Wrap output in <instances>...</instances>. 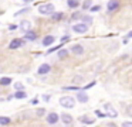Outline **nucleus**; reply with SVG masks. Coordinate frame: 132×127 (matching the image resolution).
<instances>
[{
    "mask_svg": "<svg viewBox=\"0 0 132 127\" xmlns=\"http://www.w3.org/2000/svg\"><path fill=\"white\" fill-rule=\"evenodd\" d=\"M80 121L87 126V124H94L95 120H94L92 117H89V116H81V117H80Z\"/></svg>",
    "mask_w": 132,
    "mask_h": 127,
    "instance_id": "nucleus-18",
    "label": "nucleus"
},
{
    "mask_svg": "<svg viewBox=\"0 0 132 127\" xmlns=\"http://www.w3.org/2000/svg\"><path fill=\"white\" fill-rule=\"evenodd\" d=\"M88 11H91V13H98V11H101V6H100V4L91 6V7L88 8Z\"/></svg>",
    "mask_w": 132,
    "mask_h": 127,
    "instance_id": "nucleus-27",
    "label": "nucleus"
},
{
    "mask_svg": "<svg viewBox=\"0 0 132 127\" xmlns=\"http://www.w3.org/2000/svg\"><path fill=\"white\" fill-rule=\"evenodd\" d=\"M50 71H51V65L50 64H41L40 66H38V69H37V73L38 75H46V73H48Z\"/></svg>",
    "mask_w": 132,
    "mask_h": 127,
    "instance_id": "nucleus-10",
    "label": "nucleus"
},
{
    "mask_svg": "<svg viewBox=\"0 0 132 127\" xmlns=\"http://www.w3.org/2000/svg\"><path fill=\"white\" fill-rule=\"evenodd\" d=\"M78 89H81L80 85H72V86H64L63 87V90H78Z\"/></svg>",
    "mask_w": 132,
    "mask_h": 127,
    "instance_id": "nucleus-28",
    "label": "nucleus"
},
{
    "mask_svg": "<svg viewBox=\"0 0 132 127\" xmlns=\"http://www.w3.org/2000/svg\"><path fill=\"white\" fill-rule=\"evenodd\" d=\"M55 11V7L53 3H44V4H40L38 6V13L41 16H50Z\"/></svg>",
    "mask_w": 132,
    "mask_h": 127,
    "instance_id": "nucleus-1",
    "label": "nucleus"
},
{
    "mask_svg": "<svg viewBox=\"0 0 132 127\" xmlns=\"http://www.w3.org/2000/svg\"><path fill=\"white\" fill-rule=\"evenodd\" d=\"M75 97H77V102H80V103H87V102L89 100L87 92H85V90H82V89H78V90H77V93H75Z\"/></svg>",
    "mask_w": 132,
    "mask_h": 127,
    "instance_id": "nucleus-6",
    "label": "nucleus"
},
{
    "mask_svg": "<svg viewBox=\"0 0 132 127\" xmlns=\"http://www.w3.org/2000/svg\"><path fill=\"white\" fill-rule=\"evenodd\" d=\"M108 127H117V126H115V123H108Z\"/></svg>",
    "mask_w": 132,
    "mask_h": 127,
    "instance_id": "nucleus-41",
    "label": "nucleus"
},
{
    "mask_svg": "<svg viewBox=\"0 0 132 127\" xmlns=\"http://www.w3.org/2000/svg\"><path fill=\"white\" fill-rule=\"evenodd\" d=\"M41 99H43L44 102H48L50 99H51V96H50V95H43V96H41Z\"/></svg>",
    "mask_w": 132,
    "mask_h": 127,
    "instance_id": "nucleus-35",
    "label": "nucleus"
},
{
    "mask_svg": "<svg viewBox=\"0 0 132 127\" xmlns=\"http://www.w3.org/2000/svg\"><path fill=\"white\" fill-rule=\"evenodd\" d=\"M81 16H82V13H81V11H74V13L71 14V21L72 23H77L78 20H81Z\"/></svg>",
    "mask_w": 132,
    "mask_h": 127,
    "instance_id": "nucleus-23",
    "label": "nucleus"
},
{
    "mask_svg": "<svg viewBox=\"0 0 132 127\" xmlns=\"http://www.w3.org/2000/svg\"><path fill=\"white\" fill-rule=\"evenodd\" d=\"M0 102H3V99H2V97H0Z\"/></svg>",
    "mask_w": 132,
    "mask_h": 127,
    "instance_id": "nucleus-42",
    "label": "nucleus"
},
{
    "mask_svg": "<svg viewBox=\"0 0 132 127\" xmlns=\"http://www.w3.org/2000/svg\"><path fill=\"white\" fill-rule=\"evenodd\" d=\"M131 37H132V31H129V33H128V34H126V37H125V40H129V38H131Z\"/></svg>",
    "mask_w": 132,
    "mask_h": 127,
    "instance_id": "nucleus-39",
    "label": "nucleus"
},
{
    "mask_svg": "<svg viewBox=\"0 0 132 127\" xmlns=\"http://www.w3.org/2000/svg\"><path fill=\"white\" fill-rule=\"evenodd\" d=\"M14 89L16 90H24V85L21 82H16L14 83Z\"/></svg>",
    "mask_w": 132,
    "mask_h": 127,
    "instance_id": "nucleus-30",
    "label": "nucleus"
},
{
    "mask_svg": "<svg viewBox=\"0 0 132 127\" xmlns=\"http://www.w3.org/2000/svg\"><path fill=\"white\" fill-rule=\"evenodd\" d=\"M23 38L26 40V41H36V40H37V34H36V31L29 30V31H26V33H24Z\"/></svg>",
    "mask_w": 132,
    "mask_h": 127,
    "instance_id": "nucleus-15",
    "label": "nucleus"
},
{
    "mask_svg": "<svg viewBox=\"0 0 132 127\" xmlns=\"http://www.w3.org/2000/svg\"><path fill=\"white\" fill-rule=\"evenodd\" d=\"M36 114L40 116V117H43V116L46 114V109H44V107H41V109H37V110H36Z\"/></svg>",
    "mask_w": 132,
    "mask_h": 127,
    "instance_id": "nucleus-31",
    "label": "nucleus"
},
{
    "mask_svg": "<svg viewBox=\"0 0 132 127\" xmlns=\"http://www.w3.org/2000/svg\"><path fill=\"white\" fill-rule=\"evenodd\" d=\"M58 120H60V117H58V114L55 112H51L47 114V123L48 124H57Z\"/></svg>",
    "mask_w": 132,
    "mask_h": 127,
    "instance_id": "nucleus-11",
    "label": "nucleus"
},
{
    "mask_svg": "<svg viewBox=\"0 0 132 127\" xmlns=\"http://www.w3.org/2000/svg\"><path fill=\"white\" fill-rule=\"evenodd\" d=\"M122 127H132V121H125V123H122Z\"/></svg>",
    "mask_w": 132,
    "mask_h": 127,
    "instance_id": "nucleus-37",
    "label": "nucleus"
},
{
    "mask_svg": "<svg viewBox=\"0 0 132 127\" xmlns=\"http://www.w3.org/2000/svg\"><path fill=\"white\" fill-rule=\"evenodd\" d=\"M119 6H121L119 0H109L106 3V10H108V13H112V11H117L119 8Z\"/></svg>",
    "mask_w": 132,
    "mask_h": 127,
    "instance_id": "nucleus-7",
    "label": "nucleus"
},
{
    "mask_svg": "<svg viewBox=\"0 0 132 127\" xmlns=\"http://www.w3.org/2000/svg\"><path fill=\"white\" fill-rule=\"evenodd\" d=\"M50 16H51V20H53V21H55V23H58V21H61V20L65 18L64 11H54V13L50 14Z\"/></svg>",
    "mask_w": 132,
    "mask_h": 127,
    "instance_id": "nucleus-12",
    "label": "nucleus"
},
{
    "mask_svg": "<svg viewBox=\"0 0 132 127\" xmlns=\"http://www.w3.org/2000/svg\"><path fill=\"white\" fill-rule=\"evenodd\" d=\"M16 28H17V25H16V24H10V25H9V30H10V31L16 30Z\"/></svg>",
    "mask_w": 132,
    "mask_h": 127,
    "instance_id": "nucleus-38",
    "label": "nucleus"
},
{
    "mask_svg": "<svg viewBox=\"0 0 132 127\" xmlns=\"http://www.w3.org/2000/svg\"><path fill=\"white\" fill-rule=\"evenodd\" d=\"M58 117H60V120L63 121L64 124H67V126H68V124H71L72 121H74V117H72L71 114H68V113H63V114L58 116Z\"/></svg>",
    "mask_w": 132,
    "mask_h": 127,
    "instance_id": "nucleus-14",
    "label": "nucleus"
},
{
    "mask_svg": "<svg viewBox=\"0 0 132 127\" xmlns=\"http://www.w3.org/2000/svg\"><path fill=\"white\" fill-rule=\"evenodd\" d=\"M64 44H60V45H55V47H48V50H47V54H53L54 51H58L60 48H63Z\"/></svg>",
    "mask_w": 132,
    "mask_h": 127,
    "instance_id": "nucleus-25",
    "label": "nucleus"
},
{
    "mask_svg": "<svg viewBox=\"0 0 132 127\" xmlns=\"http://www.w3.org/2000/svg\"><path fill=\"white\" fill-rule=\"evenodd\" d=\"M19 28H20V31H23V33H26V31L31 30V21H29V20H23V21L20 23V24L17 25Z\"/></svg>",
    "mask_w": 132,
    "mask_h": 127,
    "instance_id": "nucleus-13",
    "label": "nucleus"
},
{
    "mask_svg": "<svg viewBox=\"0 0 132 127\" xmlns=\"http://www.w3.org/2000/svg\"><path fill=\"white\" fill-rule=\"evenodd\" d=\"M26 42L27 41L24 38H13L12 41H10V44L7 45V48H9V50H19V48L24 47Z\"/></svg>",
    "mask_w": 132,
    "mask_h": 127,
    "instance_id": "nucleus-3",
    "label": "nucleus"
},
{
    "mask_svg": "<svg viewBox=\"0 0 132 127\" xmlns=\"http://www.w3.org/2000/svg\"><path fill=\"white\" fill-rule=\"evenodd\" d=\"M12 123V119L7 116H0V126H9Z\"/></svg>",
    "mask_w": 132,
    "mask_h": 127,
    "instance_id": "nucleus-20",
    "label": "nucleus"
},
{
    "mask_svg": "<svg viewBox=\"0 0 132 127\" xmlns=\"http://www.w3.org/2000/svg\"><path fill=\"white\" fill-rule=\"evenodd\" d=\"M30 103H31L33 106H36V104H38V97H34V99H31V100H30Z\"/></svg>",
    "mask_w": 132,
    "mask_h": 127,
    "instance_id": "nucleus-36",
    "label": "nucleus"
},
{
    "mask_svg": "<svg viewBox=\"0 0 132 127\" xmlns=\"http://www.w3.org/2000/svg\"><path fill=\"white\" fill-rule=\"evenodd\" d=\"M95 83H97V82H95V81H92V82H89L88 85H85V86H84V87H81V89H82V90H87V89H89V87L95 86Z\"/></svg>",
    "mask_w": 132,
    "mask_h": 127,
    "instance_id": "nucleus-33",
    "label": "nucleus"
},
{
    "mask_svg": "<svg viewBox=\"0 0 132 127\" xmlns=\"http://www.w3.org/2000/svg\"><path fill=\"white\" fill-rule=\"evenodd\" d=\"M89 25L84 24V23H75L74 25H72V31L77 34H85L87 31H88Z\"/></svg>",
    "mask_w": 132,
    "mask_h": 127,
    "instance_id": "nucleus-4",
    "label": "nucleus"
},
{
    "mask_svg": "<svg viewBox=\"0 0 132 127\" xmlns=\"http://www.w3.org/2000/svg\"><path fill=\"white\" fill-rule=\"evenodd\" d=\"M104 109L106 110V113H105L106 117H112V119L118 117V112L114 109V107H112L111 103H105V104H104Z\"/></svg>",
    "mask_w": 132,
    "mask_h": 127,
    "instance_id": "nucleus-5",
    "label": "nucleus"
},
{
    "mask_svg": "<svg viewBox=\"0 0 132 127\" xmlns=\"http://www.w3.org/2000/svg\"><path fill=\"white\" fill-rule=\"evenodd\" d=\"M13 97H16V99H26L27 93L24 92V90H16L14 95H13Z\"/></svg>",
    "mask_w": 132,
    "mask_h": 127,
    "instance_id": "nucleus-22",
    "label": "nucleus"
},
{
    "mask_svg": "<svg viewBox=\"0 0 132 127\" xmlns=\"http://www.w3.org/2000/svg\"><path fill=\"white\" fill-rule=\"evenodd\" d=\"M60 41H61V44H64V42H67V41H70V35H63Z\"/></svg>",
    "mask_w": 132,
    "mask_h": 127,
    "instance_id": "nucleus-34",
    "label": "nucleus"
},
{
    "mask_svg": "<svg viewBox=\"0 0 132 127\" xmlns=\"http://www.w3.org/2000/svg\"><path fill=\"white\" fill-rule=\"evenodd\" d=\"M91 6H92V0H85V2L82 3V10L87 11L89 7H91Z\"/></svg>",
    "mask_w": 132,
    "mask_h": 127,
    "instance_id": "nucleus-26",
    "label": "nucleus"
},
{
    "mask_svg": "<svg viewBox=\"0 0 132 127\" xmlns=\"http://www.w3.org/2000/svg\"><path fill=\"white\" fill-rule=\"evenodd\" d=\"M67 6L72 10H77L81 4H80V0H67Z\"/></svg>",
    "mask_w": 132,
    "mask_h": 127,
    "instance_id": "nucleus-17",
    "label": "nucleus"
},
{
    "mask_svg": "<svg viewBox=\"0 0 132 127\" xmlns=\"http://www.w3.org/2000/svg\"><path fill=\"white\" fill-rule=\"evenodd\" d=\"M81 23H84V24L89 25V24L92 23V17L88 16V14H82V16H81Z\"/></svg>",
    "mask_w": 132,
    "mask_h": 127,
    "instance_id": "nucleus-21",
    "label": "nucleus"
},
{
    "mask_svg": "<svg viewBox=\"0 0 132 127\" xmlns=\"http://www.w3.org/2000/svg\"><path fill=\"white\" fill-rule=\"evenodd\" d=\"M29 11H31V8H30V7L21 8V10H19L17 13H14V17H19V16H21V14H26V13H29Z\"/></svg>",
    "mask_w": 132,
    "mask_h": 127,
    "instance_id": "nucleus-24",
    "label": "nucleus"
},
{
    "mask_svg": "<svg viewBox=\"0 0 132 127\" xmlns=\"http://www.w3.org/2000/svg\"><path fill=\"white\" fill-rule=\"evenodd\" d=\"M60 104L64 109H72L75 106V99L72 96H63L60 99Z\"/></svg>",
    "mask_w": 132,
    "mask_h": 127,
    "instance_id": "nucleus-2",
    "label": "nucleus"
},
{
    "mask_svg": "<svg viewBox=\"0 0 132 127\" xmlns=\"http://www.w3.org/2000/svg\"><path fill=\"white\" fill-rule=\"evenodd\" d=\"M82 81H84V78H82L81 75H77V76H74V79H72V82H74V85H80Z\"/></svg>",
    "mask_w": 132,
    "mask_h": 127,
    "instance_id": "nucleus-29",
    "label": "nucleus"
},
{
    "mask_svg": "<svg viewBox=\"0 0 132 127\" xmlns=\"http://www.w3.org/2000/svg\"><path fill=\"white\" fill-rule=\"evenodd\" d=\"M70 51H71L74 55H77V56H80V55H82L84 54V47L81 44H75V45H71V48H70Z\"/></svg>",
    "mask_w": 132,
    "mask_h": 127,
    "instance_id": "nucleus-9",
    "label": "nucleus"
},
{
    "mask_svg": "<svg viewBox=\"0 0 132 127\" xmlns=\"http://www.w3.org/2000/svg\"><path fill=\"white\" fill-rule=\"evenodd\" d=\"M54 41H55V37L51 35V34H47V35H44V38L41 40V45L46 47V48H48L50 45L54 44Z\"/></svg>",
    "mask_w": 132,
    "mask_h": 127,
    "instance_id": "nucleus-8",
    "label": "nucleus"
},
{
    "mask_svg": "<svg viewBox=\"0 0 132 127\" xmlns=\"http://www.w3.org/2000/svg\"><path fill=\"white\" fill-rule=\"evenodd\" d=\"M13 83V79L10 76H3L0 78V86H9V85Z\"/></svg>",
    "mask_w": 132,
    "mask_h": 127,
    "instance_id": "nucleus-16",
    "label": "nucleus"
},
{
    "mask_svg": "<svg viewBox=\"0 0 132 127\" xmlns=\"http://www.w3.org/2000/svg\"><path fill=\"white\" fill-rule=\"evenodd\" d=\"M57 55H58L60 59H65L67 56H68V50H65V48H60L58 52H57Z\"/></svg>",
    "mask_w": 132,
    "mask_h": 127,
    "instance_id": "nucleus-19",
    "label": "nucleus"
},
{
    "mask_svg": "<svg viewBox=\"0 0 132 127\" xmlns=\"http://www.w3.org/2000/svg\"><path fill=\"white\" fill-rule=\"evenodd\" d=\"M23 3H31V2H34V0H21Z\"/></svg>",
    "mask_w": 132,
    "mask_h": 127,
    "instance_id": "nucleus-40",
    "label": "nucleus"
},
{
    "mask_svg": "<svg viewBox=\"0 0 132 127\" xmlns=\"http://www.w3.org/2000/svg\"><path fill=\"white\" fill-rule=\"evenodd\" d=\"M95 116H97V117H100V119H104V117H106V116H105V113H102V112H101V110H95Z\"/></svg>",
    "mask_w": 132,
    "mask_h": 127,
    "instance_id": "nucleus-32",
    "label": "nucleus"
}]
</instances>
